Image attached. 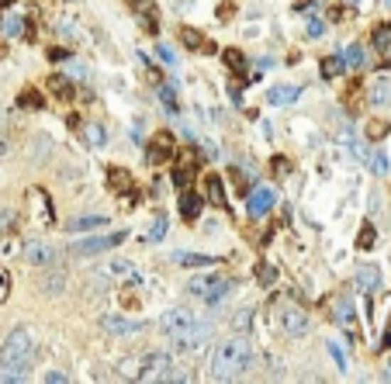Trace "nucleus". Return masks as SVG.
Returning <instances> with one entry per match:
<instances>
[{
    "instance_id": "603ef678",
    "label": "nucleus",
    "mask_w": 391,
    "mask_h": 384,
    "mask_svg": "<svg viewBox=\"0 0 391 384\" xmlns=\"http://www.w3.org/2000/svg\"><path fill=\"white\" fill-rule=\"evenodd\" d=\"M388 381H391V363H388Z\"/></svg>"
},
{
    "instance_id": "c85d7f7f",
    "label": "nucleus",
    "mask_w": 391,
    "mask_h": 384,
    "mask_svg": "<svg viewBox=\"0 0 391 384\" xmlns=\"http://www.w3.org/2000/svg\"><path fill=\"white\" fill-rule=\"evenodd\" d=\"M343 70H346V63H343V55H329V59H322V77H343Z\"/></svg>"
},
{
    "instance_id": "4468645a",
    "label": "nucleus",
    "mask_w": 391,
    "mask_h": 384,
    "mask_svg": "<svg viewBox=\"0 0 391 384\" xmlns=\"http://www.w3.org/2000/svg\"><path fill=\"white\" fill-rule=\"evenodd\" d=\"M97 274H101V277H111V281H132V277H135V267H132L129 260H105Z\"/></svg>"
},
{
    "instance_id": "f704fd0d",
    "label": "nucleus",
    "mask_w": 391,
    "mask_h": 384,
    "mask_svg": "<svg viewBox=\"0 0 391 384\" xmlns=\"http://www.w3.org/2000/svg\"><path fill=\"white\" fill-rule=\"evenodd\" d=\"M63 287H66V274H49V277H45V291H63Z\"/></svg>"
},
{
    "instance_id": "4c0bfd02",
    "label": "nucleus",
    "mask_w": 391,
    "mask_h": 384,
    "mask_svg": "<svg viewBox=\"0 0 391 384\" xmlns=\"http://www.w3.org/2000/svg\"><path fill=\"white\" fill-rule=\"evenodd\" d=\"M388 42H391V31L388 28H377V31H374V46H377V49H388Z\"/></svg>"
},
{
    "instance_id": "412c9836",
    "label": "nucleus",
    "mask_w": 391,
    "mask_h": 384,
    "mask_svg": "<svg viewBox=\"0 0 391 384\" xmlns=\"http://www.w3.org/2000/svg\"><path fill=\"white\" fill-rule=\"evenodd\" d=\"M173 263L181 267H215L218 256H208V253H173Z\"/></svg>"
},
{
    "instance_id": "b1692460",
    "label": "nucleus",
    "mask_w": 391,
    "mask_h": 384,
    "mask_svg": "<svg viewBox=\"0 0 391 384\" xmlns=\"http://www.w3.org/2000/svg\"><path fill=\"white\" fill-rule=\"evenodd\" d=\"M45 87L53 90V94H55V97H59V101H73V83H70V80H66V77H59V73H53V77L45 80Z\"/></svg>"
},
{
    "instance_id": "c03bdc74",
    "label": "nucleus",
    "mask_w": 391,
    "mask_h": 384,
    "mask_svg": "<svg viewBox=\"0 0 391 384\" xmlns=\"http://www.w3.org/2000/svg\"><path fill=\"white\" fill-rule=\"evenodd\" d=\"M270 166H274V174H287V170H291V163H287V159H281V156H277Z\"/></svg>"
},
{
    "instance_id": "9d476101",
    "label": "nucleus",
    "mask_w": 391,
    "mask_h": 384,
    "mask_svg": "<svg viewBox=\"0 0 391 384\" xmlns=\"http://www.w3.org/2000/svg\"><path fill=\"white\" fill-rule=\"evenodd\" d=\"M274 205H277V198H274L270 187H253L250 198H246V211H250V218H263V215H270V208Z\"/></svg>"
},
{
    "instance_id": "dca6fc26",
    "label": "nucleus",
    "mask_w": 391,
    "mask_h": 384,
    "mask_svg": "<svg viewBox=\"0 0 391 384\" xmlns=\"http://www.w3.org/2000/svg\"><path fill=\"white\" fill-rule=\"evenodd\" d=\"M357 287L367 291V294H374V291L381 287V270H377L374 263H364V267L357 270Z\"/></svg>"
},
{
    "instance_id": "39448f33",
    "label": "nucleus",
    "mask_w": 391,
    "mask_h": 384,
    "mask_svg": "<svg viewBox=\"0 0 391 384\" xmlns=\"http://www.w3.org/2000/svg\"><path fill=\"white\" fill-rule=\"evenodd\" d=\"M129 235L125 232H107V235H87V239H77L73 246H70V253L73 256H101L107 250H114V246H122Z\"/></svg>"
},
{
    "instance_id": "a19ab883",
    "label": "nucleus",
    "mask_w": 391,
    "mask_h": 384,
    "mask_svg": "<svg viewBox=\"0 0 391 384\" xmlns=\"http://www.w3.org/2000/svg\"><path fill=\"white\" fill-rule=\"evenodd\" d=\"M329 353H333V360H336L339 370H346V353L339 350V343H329Z\"/></svg>"
},
{
    "instance_id": "79ce46f5",
    "label": "nucleus",
    "mask_w": 391,
    "mask_h": 384,
    "mask_svg": "<svg viewBox=\"0 0 391 384\" xmlns=\"http://www.w3.org/2000/svg\"><path fill=\"white\" fill-rule=\"evenodd\" d=\"M66 381H70V378H66L63 370H49V374H45V384H66Z\"/></svg>"
},
{
    "instance_id": "c9c22d12",
    "label": "nucleus",
    "mask_w": 391,
    "mask_h": 384,
    "mask_svg": "<svg viewBox=\"0 0 391 384\" xmlns=\"http://www.w3.org/2000/svg\"><path fill=\"white\" fill-rule=\"evenodd\" d=\"M156 55L166 63V66H177V52L170 49V46H156Z\"/></svg>"
},
{
    "instance_id": "f03ea898",
    "label": "nucleus",
    "mask_w": 391,
    "mask_h": 384,
    "mask_svg": "<svg viewBox=\"0 0 391 384\" xmlns=\"http://www.w3.org/2000/svg\"><path fill=\"white\" fill-rule=\"evenodd\" d=\"M31 357H35V336L28 329H11L0 346V381H28Z\"/></svg>"
},
{
    "instance_id": "7c9ffc66",
    "label": "nucleus",
    "mask_w": 391,
    "mask_h": 384,
    "mask_svg": "<svg viewBox=\"0 0 391 384\" xmlns=\"http://www.w3.org/2000/svg\"><path fill=\"white\" fill-rule=\"evenodd\" d=\"M388 132H391V125H388V122H381V118L367 122V139H370V142H381V139H385Z\"/></svg>"
},
{
    "instance_id": "de8ad7c7",
    "label": "nucleus",
    "mask_w": 391,
    "mask_h": 384,
    "mask_svg": "<svg viewBox=\"0 0 391 384\" xmlns=\"http://www.w3.org/2000/svg\"><path fill=\"white\" fill-rule=\"evenodd\" d=\"M70 66H73V73H77V77H90V70H87L83 63H70Z\"/></svg>"
},
{
    "instance_id": "72a5a7b5",
    "label": "nucleus",
    "mask_w": 391,
    "mask_h": 384,
    "mask_svg": "<svg viewBox=\"0 0 391 384\" xmlns=\"http://www.w3.org/2000/svg\"><path fill=\"white\" fill-rule=\"evenodd\" d=\"M225 63H229L232 70H242V66H246V55L239 49H225Z\"/></svg>"
},
{
    "instance_id": "37998d69",
    "label": "nucleus",
    "mask_w": 391,
    "mask_h": 384,
    "mask_svg": "<svg viewBox=\"0 0 391 384\" xmlns=\"http://www.w3.org/2000/svg\"><path fill=\"white\" fill-rule=\"evenodd\" d=\"M7 291H11V274L0 270V298H7Z\"/></svg>"
},
{
    "instance_id": "8fccbe9b",
    "label": "nucleus",
    "mask_w": 391,
    "mask_h": 384,
    "mask_svg": "<svg viewBox=\"0 0 391 384\" xmlns=\"http://www.w3.org/2000/svg\"><path fill=\"white\" fill-rule=\"evenodd\" d=\"M309 35H322V21H309Z\"/></svg>"
},
{
    "instance_id": "aec40b11",
    "label": "nucleus",
    "mask_w": 391,
    "mask_h": 384,
    "mask_svg": "<svg viewBox=\"0 0 391 384\" xmlns=\"http://www.w3.org/2000/svg\"><path fill=\"white\" fill-rule=\"evenodd\" d=\"M201 205H205V201H201L194 191H183V194H181V215H183V222H194V218L201 215Z\"/></svg>"
},
{
    "instance_id": "5701e85b",
    "label": "nucleus",
    "mask_w": 391,
    "mask_h": 384,
    "mask_svg": "<svg viewBox=\"0 0 391 384\" xmlns=\"http://www.w3.org/2000/svg\"><path fill=\"white\" fill-rule=\"evenodd\" d=\"M215 274H198V277H194V281L187 284V291H191V294H194V298H201V302H205V298H208L211 294V287H215Z\"/></svg>"
},
{
    "instance_id": "a878e982",
    "label": "nucleus",
    "mask_w": 391,
    "mask_h": 384,
    "mask_svg": "<svg viewBox=\"0 0 391 384\" xmlns=\"http://www.w3.org/2000/svg\"><path fill=\"white\" fill-rule=\"evenodd\" d=\"M336 322L343 329H353V302L350 298H336Z\"/></svg>"
},
{
    "instance_id": "393cba45",
    "label": "nucleus",
    "mask_w": 391,
    "mask_h": 384,
    "mask_svg": "<svg viewBox=\"0 0 391 384\" xmlns=\"http://www.w3.org/2000/svg\"><path fill=\"white\" fill-rule=\"evenodd\" d=\"M101 225H107V218H105V215H80V218H73V222H70V232L101 229Z\"/></svg>"
},
{
    "instance_id": "c756f323",
    "label": "nucleus",
    "mask_w": 391,
    "mask_h": 384,
    "mask_svg": "<svg viewBox=\"0 0 391 384\" xmlns=\"http://www.w3.org/2000/svg\"><path fill=\"white\" fill-rule=\"evenodd\" d=\"M18 104H21V107H31V111H38V107L45 104V97H42L35 87H25V90H21V97H18Z\"/></svg>"
},
{
    "instance_id": "58836bf2",
    "label": "nucleus",
    "mask_w": 391,
    "mask_h": 384,
    "mask_svg": "<svg viewBox=\"0 0 391 384\" xmlns=\"http://www.w3.org/2000/svg\"><path fill=\"white\" fill-rule=\"evenodd\" d=\"M215 14H218V21H232V18H235V4H218V11H215Z\"/></svg>"
},
{
    "instance_id": "cd10ccee",
    "label": "nucleus",
    "mask_w": 391,
    "mask_h": 384,
    "mask_svg": "<svg viewBox=\"0 0 391 384\" xmlns=\"http://www.w3.org/2000/svg\"><path fill=\"white\" fill-rule=\"evenodd\" d=\"M0 28H4V35H7V38H21V35H25V21H21L18 14H7Z\"/></svg>"
},
{
    "instance_id": "ddd939ff",
    "label": "nucleus",
    "mask_w": 391,
    "mask_h": 384,
    "mask_svg": "<svg viewBox=\"0 0 391 384\" xmlns=\"http://www.w3.org/2000/svg\"><path fill=\"white\" fill-rule=\"evenodd\" d=\"M177 156V170H173V183L177 187H187L191 183V177H194V166H198V156L191 153V149H181V153H173Z\"/></svg>"
},
{
    "instance_id": "6e6552de",
    "label": "nucleus",
    "mask_w": 391,
    "mask_h": 384,
    "mask_svg": "<svg viewBox=\"0 0 391 384\" xmlns=\"http://www.w3.org/2000/svg\"><path fill=\"white\" fill-rule=\"evenodd\" d=\"M173 135L170 132H156L153 139H149V146H146V163L149 166H163V163H170L173 159Z\"/></svg>"
},
{
    "instance_id": "2eb2a0df",
    "label": "nucleus",
    "mask_w": 391,
    "mask_h": 384,
    "mask_svg": "<svg viewBox=\"0 0 391 384\" xmlns=\"http://www.w3.org/2000/svg\"><path fill=\"white\" fill-rule=\"evenodd\" d=\"M367 101L374 104V107H385L391 104V77H377L370 87H367Z\"/></svg>"
},
{
    "instance_id": "a18cd8bd",
    "label": "nucleus",
    "mask_w": 391,
    "mask_h": 384,
    "mask_svg": "<svg viewBox=\"0 0 391 384\" xmlns=\"http://www.w3.org/2000/svg\"><path fill=\"white\" fill-rule=\"evenodd\" d=\"M159 94H163V104H166V107H177V97H173V90H159Z\"/></svg>"
},
{
    "instance_id": "6ab92c4d",
    "label": "nucleus",
    "mask_w": 391,
    "mask_h": 384,
    "mask_svg": "<svg viewBox=\"0 0 391 384\" xmlns=\"http://www.w3.org/2000/svg\"><path fill=\"white\" fill-rule=\"evenodd\" d=\"M205 198H208L211 208H229V205H225V183H222V177H208V180H205Z\"/></svg>"
},
{
    "instance_id": "864d4df0",
    "label": "nucleus",
    "mask_w": 391,
    "mask_h": 384,
    "mask_svg": "<svg viewBox=\"0 0 391 384\" xmlns=\"http://www.w3.org/2000/svg\"><path fill=\"white\" fill-rule=\"evenodd\" d=\"M0 7H7V0H0Z\"/></svg>"
},
{
    "instance_id": "a211bd4d",
    "label": "nucleus",
    "mask_w": 391,
    "mask_h": 384,
    "mask_svg": "<svg viewBox=\"0 0 391 384\" xmlns=\"http://www.w3.org/2000/svg\"><path fill=\"white\" fill-rule=\"evenodd\" d=\"M107 187H111L114 194H132V174L122 170V166H111V170H107Z\"/></svg>"
},
{
    "instance_id": "423d86ee",
    "label": "nucleus",
    "mask_w": 391,
    "mask_h": 384,
    "mask_svg": "<svg viewBox=\"0 0 391 384\" xmlns=\"http://www.w3.org/2000/svg\"><path fill=\"white\" fill-rule=\"evenodd\" d=\"M211 333H215L211 322H194L187 333L173 336V350H177V353H198V350H205V343L211 339Z\"/></svg>"
},
{
    "instance_id": "49530a36",
    "label": "nucleus",
    "mask_w": 391,
    "mask_h": 384,
    "mask_svg": "<svg viewBox=\"0 0 391 384\" xmlns=\"http://www.w3.org/2000/svg\"><path fill=\"white\" fill-rule=\"evenodd\" d=\"M374 170L385 174V170H388V159H385V156H374Z\"/></svg>"
},
{
    "instance_id": "f3484780",
    "label": "nucleus",
    "mask_w": 391,
    "mask_h": 384,
    "mask_svg": "<svg viewBox=\"0 0 391 384\" xmlns=\"http://www.w3.org/2000/svg\"><path fill=\"white\" fill-rule=\"evenodd\" d=\"M181 38H183V46H187L191 52H205V55L215 52V46H211L201 31H194V28H181Z\"/></svg>"
},
{
    "instance_id": "20e7f679",
    "label": "nucleus",
    "mask_w": 391,
    "mask_h": 384,
    "mask_svg": "<svg viewBox=\"0 0 391 384\" xmlns=\"http://www.w3.org/2000/svg\"><path fill=\"white\" fill-rule=\"evenodd\" d=\"M139 381H170L173 378V360L166 353H142L139 367H135Z\"/></svg>"
},
{
    "instance_id": "4be33fe9",
    "label": "nucleus",
    "mask_w": 391,
    "mask_h": 384,
    "mask_svg": "<svg viewBox=\"0 0 391 384\" xmlns=\"http://www.w3.org/2000/svg\"><path fill=\"white\" fill-rule=\"evenodd\" d=\"M83 139H87V146L90 149H105V142H107V132L101 122H87V128H83Z\"/></svg>"
},
{
    "instance_id": "1a4fd4ad",
    "label": "nucleus",
    "mask_w": 391,
    "mask_h": 384,
    "mask_svg": "<svg viewBox=\"0 0 391 384\" xmlns=\"http://www.w3.org/2000/svg\"><path fill=\"white\" fill-rule=\"evenodd\" d=\"M55 31H59V38H70V42H83V35H87L77 11H59L55 14Z\"/></svg>"
},
{
    "instance_id": "f257e3e1",
    "label": "nucleus",
    "mask_w": 391,
    "mask_h": 384,
    "mask_svg": "<svg viewBox=\"0 0 391 384\" xmlns=\"http://www.w3.org/2000/svg\"><path fill=\"white\" fill-rule=\"evenodd\" d=\"M250 363H253V343L246 336H229L211 353V378L215 381H235L250 370Z\"/></svg>"
},
{
    "instance_id": "ea45409f",
    "label": "nucleus",
    "mask_w": 391,
    "mask_h": 384,
    "mask_svg": "<svg viewBox=\"0 0 391 384\" xmlns=\"http://www.w3.org/2000/svg\"><path fill=\"white\" fill-rule=\"evenodd\" d=\"M357 246H360V250H370V246H374V229H370V225H364L360 239H357Z\"/></svg>"
},
{
    "instance_id": "2f4dec72",
    "label": "nucleus",
    "mask_w": 391,
    "mask_h": 384,
    "mask_svg": "<svg viewBox=\"0 0 391 384\" xmlns=\"http://www.w3.org/2000/svg\"><path fill=\"white\" fill-rule=\"evenodd\" d=\"M343 63L353 66V70H360V66H364V49H360V46H350V49L343 52Z\"/></svg>"
},
{
    "instance_id": "e433bc0d",
    "label": "nucleus",
    "mask_w": 391,
    "mask_h": 384,
    "mask_svg": "<svg viewBox=\"0 0 391 384\" xmlns=\"http://www.w3.org/2000/svg\"><path fill=\"white\" fill-rule=\"evenodd\" d=\"M163 235H166V218H163V215H159L156 222H153V232H149V239H153V242H159V239H163Z\"/></svg>"
},
{
    "instance_id": "5fc2aeb1",
    "label": "nucleus",
    "mask_w": 391,
    "mask_h": 384,
    "mask_svg": "<svg viewBox=\"0 0 391 384\" xmlns=\"http://www.w3.org/2000/svg\"><path fill=\"white\" fill-rule=\"evenodd\" d=\"M346 4H353V0H346Z\"/></svg>"
},
{
    "instance_id": "bb28decb",
    "label": "nucleus",
    "mask_w": 391,
    "mask_h": 384,
    "mask_svg": "<svg viewBox=\"0 0 391 384\" xmlns=\"http://www.w3.org/2000/svg\"><path fill=\"white\" fill-rule=\"evenodd\" d=\"M298 94H301L298 87H274V90H270V104H294Z\"/></svg>"
},
{
    "instance_id": "09e8293b",
    "label": "nucleus",
    "mask_w": 391,
    "mask_h": 384,
    "mask_svg": "<svg viewBox=\"0 0 391 384\" xmlns=\"http://www.w3.org/2000/svg\"><path fill=\"white\" fill-rule=\"evenodd\" d=\"M232 180H235V187H239V191H246V174H239V170H235Z\"/></svg>"
},
{
    "instance_id": "9b49d317",
    "label": "nucleus",
    "mask_w": 391,
    "mask_h": 384,
    "mask_svg": "<svg viewBox=\"0 0 391 384\" xmlns=\"http://www.w3.org/2000/svg\"><path fill=\"white\" fill-rule=\"evenodd\" d=\"M101 326H105V333H111V336H139L142 329H146V322H139V319H125V315H105Z\"/></svg>"
},
{
    "instance_id": "473e14b6",
    "label": "nucleus",
    "mask_w": 391,
    "mask_h": 384,
    "mask_svg": "<svg viewBox=\"0 0 391 384\" xmlns=\"http://www.w3.org/2000/svg\"><path fill=\"white\" fill-rule=\"evenodd\" d=\"M232 326L239 329V333H250V326H253V315H250V311H235Z\"/></svg>"
},
{
    "instance_id": "f8f14e48",
    "label": "nucleus",
    "mask_w": 391,
    "mask_h": 384,
    "mask_svg": "<svg viewBox=\"0 0 391 384\" xmlns=\"http://www.w3.org/2000/svg\"><path fill=\"white\" fill-rule=\"evenodd\" d=\"M21 253H25V260L31 263V267H49V263L55 260V250L49 246V242H42V239L25 242V246H21Z\"/></svg>"
},
{
    "instance_id": "3c124183",
    "label": "nucleus",
    "mask_w": 391,
    "mask_h": 384,
    "mask_svg": "<svg viewBox=\"0 0 391 384\" xmlns=\"http://www.w3.org/2000/svg\"><path fill=\"white\" fill-rule=\"evenodd\" d=\"M49 59H53V63H59V59H66V49H53V52H49Z\"/></svg>"
},
{
    "instance_id": "0eeeda50",
    "label": "nucleus",
    "mask_w": 391,
    "mask_h": 384,
    "mask_svg": "<svg viewBox=\"0 0 391 384\" xmlns=\"http://www.w3.org/2000/svg\"><path fill=\"white\" fill-rule=\"evenodd\" d=\"M194 322H198V315H194L191 308H183V305L166 308V311L159 315V329H163V333H170V336L187 333V329H191Z\"/></svg>"
},
{
    "instance_id": "7ed1b4c3",
    "label": "nucleus",
    "mask_w": 391,
    "mask_h": 384,
    "mask_svg": "<svg viewBox=\"0 0 391 384\" xmlns=\"http://www.w3.org/2000/svg\"><path fill=\"white\" fill-rule=\"evenodd\" d=\"M309 311L301 305H291V302H284V305L277 308V329L284 336H291V339H301V336L309 333Z\"/></svg>"
}]
</instances>
